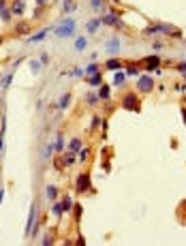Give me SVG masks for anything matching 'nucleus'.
Wrapping results in <instances>:
<instances>
[{"instance_id": "obj_1", "label": "nucleus", "mask_w": 186, "mask_h": 246, "mask_svg": "<svg viewBox=\"0 0 186 246\" xmlns=\"http://www.w3.org/2000/svg\"><path fill=\"white\" fill-rule=\"evenodd\" d=\"M73 30H75V19H71V17H66L58 28H56V32H58V37H71L73 34Z\"/></svg>"}, {"instance_id": "obj_5", "label": "nucleus", "mask_w": 186, "mask_h": 246, "mask_svg": "<svg viewBox=\"0 0 186 246\" xmlns=\"http://www.w3.org/2000/svg\"><path fill=\"white\" fill-rule=\"evenodd\" d=\"M158 64H160V58L158 56H148L145 58V69H158Z\"/></svg>"}, {"instance_id": "obj_25", "label": "nucleus", "mask_w": 186, "mask_h": 246, "mask_svg": "<svg viewBox=\"0 0 186 246\" xmlns=\"http://www.w3.org/2000/svg\"><path fill=\"white\" fill-rule=\"evenodd\" d=\"M62 146H64V141H62V135H58V141H56V150L60 152V150H62Z\"/></svg>"}, {"instance_id": "obj_33", "label": "nucleus", "mask_w": 186, "mask_h": 246, "mask_svg": "<svg viewBox=\"0 0 186 246\" xmlns=\"http://www.w3.org/2000/svg\"><path fill=\"white\" fill-rule=\"evenodd\" d=\"M101 4H103V0H92V6H94V9H98Z\"/></svg>"}, {"instance_id": "obj_26", "label": "nucleus", "mask_w": 186, "mask_h": 246, "mask_svg": "<svg viewBox=\"0 0 186 246\" xmlns=\"http://www.w3.org/2000/svg\"><path fill=\"white\" fill-rule=\"evenodd\" d=\"M75 47H77V49H84V47H86V39H77Z\"/></svg>"}, {"instance_id": "obj_23", "label": "nucleus", "mask_w": 186, "mask_h": 246, "mask_svg": "<svg viewBox=\"0 0 186 246\" xmlns=\"http://www.w3.org/2000/svg\"><path fill=\"white\" fill-rule=\"evenodd\" d=\"M98 103V96L96 94H88V105H96Z\"/></svg>"}, {"instance_id": "obj_17", "label": "nucleus", "mask_w": 186, "mask_h": 246, "mask_svg": "<svg viewBox=\"0 0 186 246\" xmlns=\"http://www.w3.org/2000/svg\"><path fill=\"white\" fill-rule=\"evenodd\" d=\"M64 163H66V165H73V163H75V152H69V154L64 156Z\"/></svg>"}, {"instance_id": "obj_9", "label": "nucleus", "mask_w": 186, "mask_h": 246, "mask_svg": "<svg viewBox=\"0 0 186 246\" xmlns=\"http://www.w3.org/2000/svg\"><path fill=\"white\" fill-rule=\"evenodd\" d=\"M101 83H103V77L98 73H94L92 77H90V86H101Z\"/></svg>"}, {"instance_id": "obj_28", "label": "nucleus", "mask_w": 186, "mask_h": 246, "mask_svg": "<svg viewBox=\"0 0 186 246\" xmlns=\"http://www.w3.org/2000/svg\"><path fill=\"white\" fill-rule=\"evenodd\" d=\"M101 120H103V118H98V116H94V118H92V128H96L98 124H103V122H101Z\"/></svg>"}, {"instance_id": "obj_24", "label": "nucleus", "mask_w": 186, "mask_h": 246, "mask_svg": "<svg viewBox=\"0 0 186 246\" xmlns=\"http://www.w3.org/2000/svg\"><path fill=\"white\" fill-rule=\"evenodd\" d=\"M0 11H2V19L9 22V19H11V11H6V9H0Z\"/></svg>"}, {"instance_id": "obj_14", "label": "nucleus", "mask_w": 186, "mask_h": 246, "mask_svg": "<svg viewBox=\"0 0 186 246\" xmlns=\"http://www.w3.org/2000/svg\"><path fill=\"white\" fill-rule=\"evenodd\" d=\"M79 148H81V139H73L71 141V152H77Z\"/></svg>"}, {"instance_id": "obj_36", "label": "nucleus", "mask_w": 186, "mask_h": 246, "mask_svg": "<svg viewBox=\"0 0 186 246\" xmlns=\"http://www.w3.org/2000/svg\"><path fill=\"white\" fill-rule=\"evenodd\" d=\"M182 114H184V122H186V109H182Z\"/></svg>"}, {"instance_id": "obj_3", "label": "nucleus", "mask_w": 186, "mask_h": 246, "mask_svg": "<svg viewBox=\"0 0 186 246\" xmlns=\"http://www.w3.org/2000/svg\"><path fill=\"white\" fill-rule=\"evenodd\" d=\"M75 186H77V191H79V193L88 191V188H90V178H88V173H79V175H77Z\"/></svg>"}, {"instance_id": "obj_10", "label": "nucleus", "mask_w": 186, "mask_h": 246, "mask_svg": "<svg viewBox=\"0 0 186 246\" xmlns=\"http://www.w3.org/2000/svg\"><path fill=\"white\" fill-rule=\"evenodd\" d=\"M98 99H109V86H101V92H98Z\"/></svg>"}, {"instance_id": "obj_2", "label": "nucleus", "mask_w": 186, "mask_h": 246, "mask_svg": "<svg viewBox=\"0 0 186 246\" xmlns=\"http://www.w3.org/2000/svg\"><path fill=\"white\" fill-rule=\"evenodd\" d=\"M122 107L124 109H133V111H139V101H137V96L135 94H126L124 99H122Z\"/></svg>"}, {"instance_id": "obj_16", "label": "nucleus", "mask_w": 186, "mask_h": 246, "mask_svg": "<svg viewBox=\"0 0 186 246\" xmlns=\"http://www.w3.org/2000/svg\"><path fill=\"white\" fill-rule=\"evenodd\" d=\"M56 195H58L56 186H47V197H49V199H56Z\"/></svg>"}, {"instance_id": "obj_35", "label": "nucleus", "mask_w": 186, "mask_h": 246, "mask_svg": "<svg viewBox=\"0 0 186 246\" xmlns=\"http://www.w3.org/2000/svg\"><path fill=\"white\" fill-rule=\"evenodd\" d=\"M79 214H81V205L77 204V208H75V216H77V218H79Z\"/></svg>"}, {"instance_id": "obj_13", "label": "nucleus", "mask_w": 186, "mask_h": 246, "mask_svg": "<svg viewBox=\"0 0 186 246\" xmlns=\"http://www.w3.org/2000/svg\"><path fill=\"white\" fill-rule=\"evenodd\" d=\"M137 73H139L137 64H129V67H126V75H137Z\"/></svg>"}, {"instance_id": "obj_31", "label": "nucleus", "mask_w": 186, "mask_h": 246, "mask_svg": "<svg viewBox=\"0 0 186 246\" xmlns=\"http://www.w3.org/2000/svg\"><path fill=\"white\" fill-rule=\"evenodd\" d=\"M86 159H88V150H81L79 152V161H86Z\"/></svg>"}, {"instance_id": "obj_29", "label": "nucleus", "mask_w": 186, "mask_h": 246, "mask_svg": "<svg viewBox=\"0 0 186 246\" xmlns=\"http://www.w3.org/2000/svg\"><path fill=\"white\" fill-rule=\"evenodd\" d=\"M53 214H62V204H56V205H53Z\"/></svg>"}, {"instance_id": "obj_6", "label": "nucleus", "mask_w": 186, "mask_h": 246, "mask_svg": "<svg viewBox=\"0 0 186 246\" xmlns=\"http://www.w3.org/2000/svg\"><path fill=\"white\" fill-rule=\"evenodd\" d=\"M34 214L37 210L30 208V216H28V223H26V236H32V225H34Z\"/></svg>"}, {"instance_id": "obj_18", "label": "nucleus", "mask_w": 186, "mask_h": 246, "mask_svg": "<svg viewBox=\"0 0 186 246\" xmlns=\"http://www.w3.org/2000/svg\"><path fill=\"white\" fill-rule=\"evenodd\" d=\"M98 24H101V19H94V22H90V24H88V32H94V30L98 28Z\"/></svg>"}, {"instance_id": "obj_27", "label": "nucleus", "mask_w": 186, "mask_h": 246, "mask_svg": "<svg viewBox=\"0 0 186 246\" xmlns=\"http://www.w3.org/2000/svg\"><path fill=\"white\" fill-rule=\"evenodd\" d=\"M17 32H19V34L28 32V26H26V24H19V26H17Z\"/></svg>"}, {"instance_id": "obj_15", "label": "nucleus", "mask_w": 186, "mask_h": 246, "mask_svg": "<svg viewBox=\"0 0 186 246\" xmlns=\"http://www.w3.org/2000/svg\"><path fill=\"white\" fill-rule=\"evenodd\" d=\"M13 11H15V13H24V2H22V0H17V2L13 4Z\"/></svg>"}, {"instance_id": "obj_34", "label": "nucleus", "mask_w": 186, "mask_h": 246, "mask_svg": "<svg viewBox=\"0 0 186 246\" xmlns=\"http://www.w3.org/2000/svg\"><path fill=\"white\" fill-rule=\"evenodd\" d=\"M32 73H39V62H32Z\"/></svg>"}, {"instance_id": "obj_32", "label": "nucleus", "mask_w": 186, "mask_h": 246, "mask_svg": "<svg viewBox=\"0 0 186 246\" xmlns=\"http://www.w3.org/2000/svg\"><path fill=\"white\" fill-rule=\"evenodd\" d=\"M178 71H182V73H186V62H180V64H178Z\"/></svg>"}, {"instance_id": "obj_21", "label": "nucleus", "mask_w": 186, "mask_h": 246, "mask_svg": "<svg viewBox=\"0 0 186 246\" xmlns=\"http://www.w3.org/2000/svg\"><path fill=\"white\" fill-rule=\"evenodd\" d=\"M86 73H88V75H94V73H98V67H96V62H94V64H90V67L86 69Z\"/></svg>"}, {"instance_id": "obj_19", "label": "nucleus", "mask_w": 186, "mask_h": 246, "mask_svg": "<svg viewBox=\"0 0 186 246\" xmlns=\"http://www.w3.org/2000/svg\"><path fill=\"white\" fill-rule=\"evenodd\" d=\"M45 32H47V30H43V32H39V34H34V37H32V39H28V41H30V43H37V41H41V39L45 37Z\"/></svg>"}, {"instance_id": "obj_20", "label": "nucleus", "mask_w": 186, "mask_h": 246, "mask_svg": "<svg viewBox=\"0 0 186 246\" xmlns=\"http://www.w3.org/2000/svg\"><path fill=\"white\" fill-rule=\"evenodd\" d=\"M122 82H124V73H116V77H113V83H116V86H120Z\"/></svg>"}, {"instance_id": "obj_8", "label": "nucleus", "mask_w": 186, "mask_h": 246, "mask_svg": "<svg viewBox=\"0 0 186 246\" xmlns=\"http://www.w3.org/2000/svg\"><path fill=\"white\" fill-rule=\"evenodd\" d=\"M101 22H103V24H118V26H122V22H120L116 15H105Z\"/></svg>"}, {"instance_id": "obj_4", "label": "nucleus", "mask_w": 186, "mask_h": 246, "mask_svg": "<svg viewBox=\"0 0 186 246\" xmlns=\"http://www.w3.org/2000/svg\"><path fill=\"white\" fill-rule=\"evenodd\" d=\"M137 88H139L141 92H150V90L154 88V82H152V77H148V75L139 77V83H137Z\"/></svg>"}, {"instance_id": "obj_37", "label": "nucleus", "mask_w": 186, "mask_h": 246, "mask_svg": "<svg viewBox=\"0 0 186 246\" xmlns=\"http://www.w3.org/2000/svg\"><path fill=\"white\" fill-rule=\"evenodd\" d=\"M37 2H39V4H43V2H45V0H37Z\"/></svg>"}, {"instance_id": "obj_7", "label": "nucleus", "mask_w": 186, "mask_h": 246, "mask_svg": "<svg viewBox=\"0 0 186 246\" xmlns=\"http://www.w3.org/2000/svg\"><path fill=\"white\" fill-rule=\"evenodd\" d=\"M120 67H122V62H120V60H116V58L107 60V64H105V69H109V71H116V69H120Z\"/></svg>"}, {"instance_id": "obj_22", "label": "nucleus", "mask_w": 186, "mask_h": 246, "mask_svg": "<svg viewBox=\"0 0 186 246\" xmlns=\"http://www.w3.org/2000/svg\"><path fill=\"white\" fill-rule=\"evenodd\" d=\"M11 79H13V73H9L4 79H2V88H9V83H11Z\"/></svg>"}, {"instance_id": "obj_12", "label": "nucleus", "mask_w": 186, "mask_h": 246, "mask_svg": "<svg viewBox=\"0 0 186 246\" xmlns=\"http://www.w3.org/2000/svg\"><path fill=\"white\" fill-rule=\"evenodd\" d=\"M73 208V204H71V197H64V201H62V212H69Z\"/></svg>"}, {"instance_id": "obj_11", "label": "nucleus", "mask_w": 186, "mask_h": 246, "mask_svg": "<svg viewBox=\"0 0 186 246\" xmlns=\"http://www.w3.org/2000/svg\"><path fill=\"white\" fill-rule=\"evenodd\" d=\"M69 103H71V94H64V96H62V101H60V109H66V107H69Z\"/></svg>"}, {"instance_id": "obj_30", "label": "nucleus", "mask_w": 186, "mask_h": 246, "mask_svg": "<svg viewBox=\"0 0 186 246\" xmlns=\"http://www.w3.org/2000/svg\"><path fill=\"white\" fill-rule=\"evenodd\" d=\"M107 47H109V49H118V41H116V39L109 41V43H107Z\"/></svg>"}]
</instances>
